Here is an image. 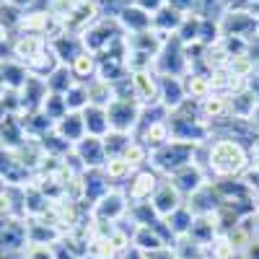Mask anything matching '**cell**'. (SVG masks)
Masks as SVG:
<instances>
[{
    "label": "cell",
    "instance_id": "obj_1",
    "mask_svg": "<svg viewBox=\"0 0 259 259\" xmlns=\"http://www.w3.org/2000/svg\"><path fill=\"white\" fill-rule=\"evenodd\" d=\"M207 168L215 177L221 179H231L236 174H244L249 168V150L236 143V140H210L207 143Z\"/></svg>",
    "mask_w": 259,
    "mask_h": 259
},
{
    "label": "cell",
    "instance_id": "obj_2",
    "mask_svg": "<svg viewBox=\"0 0 259 259\" xmlns=\"http://www.w3.org/2000/svg\"><path fill=\"white\" fill-rule=\"evenodd\" d=\"M143 114V106L135 99H114L106 106V119H109V130L112 133H127L138 124Z\"/></svg>",
    "mask_w": 259,
    "mask_h": 259
},
{
    "label": "cell",
    "instance_id": "obj_3",
    "mask_svg": "<svg viewBox=\"0 0 259 259\" xmlns=\"http://www.w3.org/2000/svg\"><path fill=\"white\" fill-rule=\"evenodd\" d=\"M47 83L36 78V75H29L26 83L18 89V106H21V114H34L41 109V104L47 99Z\"/></svg>",
    "mask_w": 259,
    "mask_h": 259
},
{
    "label": "cell",
    "instance_id": "obj_4",
    "mask_svg": "<svg viewBox=\"0 0 259 259\" xmlns=\"http://www.w3.org/2000/svg\"><path fill=\"white\" fill-rule=\"evenodd\" d=\"M133 78V91L140 106H150V104H158L161 101V80L153 70L148 73H130Z\"/></svg>",
    "mask_w": 259,
    "mask_h": 259
},
{
    "label": "cell",
    "instance_id": "obj_5",
    "mask_svg": "<svg viewBox=\"0 0 259 259\" xmlns=\"http://www.w3.org/2000/svg\"><path fill=\"white\" fill-rule=\"evenodd\" d=\"M168 182L179 189V194H194L197 189H202V187L207 184V182H205L202 166L194 163V161H189V163H184L182 168H177L174 174H171Z\"/></svg>",
    "mask_w": 259,
    "mask_h": 259
},
{
    "label": "cell",
    "instance_id": "obj_6",
    "mask_svg": "<svg viewBox=\"0 0 259 259\" xmlns=\"http://www.w3.org/2000/svg\"><path fill=\"white\" fill-rule=\"evenodd\" d=\"M124 212H127L124 194L117 192V189H112V192H106L104 197H99V202H94L91 218L94 221H109V223H114L117 218H122Z\"/></svg>",
    "mask_w": 259,
    "mask_h": 259
},
{
    "label": "cell",
    "instance_id": "obj_7",
    "mask_svg": "<svg viewBox=\"0 0 259 259\" xmlns=\"http://www.w3.org/2000/svg\"><path fill=\"white\" fill-rule=\"evenodd\" d=\"M73 153L78 156L83 168H99L106 163V153H104V140L101 138H91L85 135L80 143L73 145Z\"/></svg>",
    "mask_w": 259,
    "mask_h": 259
},
{
    "label": "cell",
    "instance_id": "obj_8",
    "mask_svg": "<svg viewBox=\"0 0 259 259\" xmlns=\"http://www.w3.org/2000/svg\"><path fill=\"white\" fill-rule=\"evenodd\" d=\"M150 205H153V210L158 212V218H168V215L174 212L179 205H184V200H182L179 189L171 184V182H158Z\"/></svg>",
    "mask_w": 259,
    "mask_h": 259
},
{
    "label": "cell",
    "instance_id": "obj_9",
    "mask_svg": "<svg viewBox=\"0 0 259 259\" xmlns=\"http://www.w3.org/2000/svg\"><path fill=\"white\" fill-rule=\"evenodd\" d=\"M47 45H50V50L55 52V57L60 60V65H70L80 52H85L83 39H80V36H75V34H68V31L57 34L55 39H50V41H47Z\"/></svg>",
    "mask_w": 259,
    "mask_h": 259
},
{
    "label": "cell",
    "instance_id": "obj_10",
    "mask_svg": "<svg viewBox=\"0 0 259 259\" xmlns=\"http://www.w3.org/2000/svg\"><path fill=\"white\" fill-rule=\"evenodd\" d=\"M47 47L45 36H34V34H16L11 36V57L18 62H29L34 55H39L41 50Z\"/></svg>",
    "mask_w": 259,
    "mask_h": 259
},
{
    "label": "cell",
    "instance_id": "obj_11",
    "mask_svg": "<svg viewBox=\"0 0 259 259\" xmlns=\"http://www.w3.org/2000/svg\"><path fill=\"white\" fill-rule=\"evenodd\" d=\"M29 70L18 60H0V91H18L26 83Z\"/></svg>",
    "mask_w": 259,
    "mask_h": 259
},
{
    "label": "cell",
    "instance_id": "obj_12",
    "mask_svg": "<svg viewBox=\"0 0 259 259\" xmlns=\"http://www.w3.org/2000/svg\"><path fill=\"white\" fill-rule=\"evenodd\" d=\"M117 21H119V26H122L124 34H140V31L153 29V16L145 13V11L138 8V6H133V3L122 11V16H119Z\"/></svg>",
    "mask_w": 259,
    "mask_h": 259
},
{
    "label": "cell",
    "instance_id": "obj_13",
    "mask_svg": "<svg viewBox=\"0 0 259 259\" xmlns=\"http://www.w3.org/2000/svg\"><path fill=\"white\" fill-rule=\"evenodd\" d=\"M55 133L62 138V140H68L70 145L80 143L85 138V122H83V112H68L57 124H55Z\"/></svg>",
    "mask_w": 259,
    "mask_h": 259
},
{
    "label": "cell",
    "instance_id": "obj_14",
    "mask_svg": "<svg viewBox=\"0 0 259 259\" xmlns=\"http://www.w3.org/2000/svg\"><path fill=\"white\" fill-rule=\"evenodd\" d=\"M161 80V104L166 109H177L182 101H187V94H184V83L182 78H174V75H158Z\"/></svg>",
    "mask_w": 259,
    "mask_h": 259
},
{
    "label": "cell",
    "instance_id": "obj_15",
    "mask_svg": "<svg viewBox=\"0 0 259 259\" xmlns=\"http://www.w3.org/2000/svg\"><path fill=\"white\" fill-rule=\"evenodd\" d=\"M57 68H60V60L55 57V52L50 50V45H47L45 50H41L39 55H34V57L26 62L29 75H36V78H41V80H47Z\"/></svg>",
    "mask_w": 259,
    "mask_h": 259
},
{
    "label": "cell",
    "instance_id": "obj_16",
    "mask_svg": "<svg viewBox=\"0 0 259 259\" xmlns=\"http://www.w3.org/2000/svg\"><path fill=\"white\" fill-rule=\"evenodd\" d=\"M83 122H85V135H91V138H106L112 133L109 119H106V109H101V106H91V104L85 106Z\"/></svg>",
    "mask_w": 259,
    "mask_h": 259
},
{
    "label": "cell",
    "instance_id": "obj_17",
    "mask_svg": "<svg viewBox=\"0 0 259 259\" xmlns=\"http://www.w3.org/2000/svg\"><path fill=\"white\" fill-rule=\"evenodd\" d=\"M184 21V13L174 11L171 6H163L158 13H153V31L163 34V36H174Z\"/></svg>",
    "mask_w": 259,
    "mask_h": 259
},
{
    "label": "cell",
    "instance_id": "obj_18",
    "mask_svg": "<svg viewBox=\"0 0 259 259\" xmlns=\"http://www.w3.org/2000/svg\"><path fill=\"white\" fill-rule=\"evenodd\" d=\"M184 94L192 101H202L205 96H210V73H200V70H189L184 78Z\"/></svg>",
    "mask_w": 259,
    "mask_h": 259
},
{
    "label": "cell",
    "instance_id": "obj_19",
    "mask_svg": "<svg viewBox=\"0 0 259 259\" xmlns=\"http://www.w3.org/2000/svg\"><path fill=\"white\" fill-rule=\"evenodd\" d=\"M197 106H200V117H202L207 124L228 117V96L210 94V96H205L202 101H197Z\"/></svg>",
    "mask_w": 259,
    "mask_h": 259
},
{
    "label": "cell",
    "instance_id": "obj_20",
    "mask_svg": "<svg viewBox=\"0 0 259 259\" xmlns=\"http://www.w3.org/2000/svg\"><path fill=\"white\" fill-rule=\"evenodd\" d=\"M96 70H99V57L94 52H80L73 62H70V73L78 83H89L96 78Z\"/></svg>",
    "mask_w": 259,
    "mask_h": 259
},
{
    "label": "cell",
    "instance_id": "obj_21",
    "mask_svg": "<svg viewBox=\"0 0 259 259\" xmlns=\"http://www.w3.org/2000/svg\"><path fill=\"white\" fill-rule=\"evenodd\" d=\"M156 187H158V177L153 171H138L133 182H130V197L135 202H143L145 197H150L156 192Z\"/></svg>",
    "mask_w": 259,
    "mask_h": 259
},
{
    "label": "cell",
    "instance_id": "obj_22",
    "mask_svg": "<svg viewBox=\"0 0 259 259\" xmlns=\"http://www.w3.org/2000/svg\"><path fill=\"white\" fill-rule=\"evenodd\" d=\"M47 83V91L50 94H57V96H65L73 85L78 83L75 78H73V73H70V65H60V68L45 80Z\"/></svg>",
    "mask_w": 259,
    "mask_h": 259
},
{
    "label": "cell",
    "instance_id": "obj_23",
    "mask_svg": "<svg viewBox=\"0 0 259 259\" xmlns=\"http://www.w3.org/2000/svg\"><path fill=\"white\" fill-rule=\"evenodd\" d=\"M85 89H89V104L91 106H101V109H106V106L114 101V89L109 83L99 80V78L89 80V83H85Z\"/></svg>",
    "mask_w": 259,
    "mask_h": 259
},
{
    "label": "cell",
    "instance_id": "obj_24",
    "mask_svg": "<svg viewBox=\"0 0 259 259\" xmlns=\"http://www.w3.org/2000/svg\"><path fill=\"white\" fill-rule=\"evenodd\" d=\"M24 13H26V11H21V8H16V6H8V3L0 6V29H3L6 36H16Z\"/></svg>",
    "mask_w": 259,
    "mask_h": 259
},
{
    "label": "cell",
    "instance_id": "obj_25",
    "mask_svg": "<svg viewBox=\"0 0 259 259\" xmlns=\"http://www.w3.org/2000/svg\"><path fill=\"white\" fill-rule=\"evenodd\" d=\"M41 114H45L47 119H52L55 124L68 114V104H65V96H57V94H47L45 104H41Z\"/></svg>",
    "mask_w": 259,
    "mask_h": 259
},
{
    "label": "cell",
    "instance_id": "obj_26",
    "mask_svg": "<svg viewBox=\"0 0 259 259\" xmlns=\"http://www.w3.org/2000/svg\"><path fill=\"white\" fill-rule=\"evenodd\" d=\"M168 122H153L145 133H143V145L145 148H161L168 143Z\"/></svg>",
    "mask_w": 259,
    "mask_h": 259
},
{
    "label": "cell",
    "instance_id": "obj_27",
    "mask_svg": "<svg viewBox=\"0 0 259 259\" xmlns=\"http://www.w3.org/2000/svg\"><path fill=\"white\" fill-rule=\"evenodd\" d=\"M207 254H210V259H236L239 251L233 249V244H231V239L226 233H218L212 239V244L207 246Z\"/></svg>",
    "mask_w": 259,
    "mask_h": 259
},
{
    "label": "cell",
    "instance_id": "obj_28",
    "mask_svg": "<svg viewBox=\"0 0 259 259\" xmlns=\"http://www.w3.org/2000/svg\"><path fill=\"white\" fill-rule=\"evenodd\" d=\"M65 104H68V112H83L89 106V89H85V83H75L65 94Z\"/></svg>",
    "mask_w": 259,
    "mask_h": 259
},
{
    "label": "cell",
    "instance_id": "obj_29",
    "mask_svg": "<svg viewBox=\"0 0 259 259\" xmlns=\"http://www.w3.org/2000/svg\"><path fill=\"white\" fill-rule=\"evenodd\" d=\"M130 174H133V166H130L122 156L106 158V163H104V177H106V179L119 182V179H124V177H130Z\"/></svg>",
    "mask_w": 259,
    "mask_h": 259
},
{
    "label": "cell",
    "instance_id": "obj_30",
    "mask_svg": "<svg viewBox=\"0 0 259 259\" xmlns=\"http://www.w3.org/2000/svg\"><path fill=\"white\" fill-rule=\"evenodd\" d=\"M122 158L133 166V168H138V166H143L145 161H148V148L143 145V143H130L127 148H124V153H122Z\"/></svg>",
    "mask_w": 259,
    "mask_h": 259
},
{
    "label": "cell",
    "instance_id": "obj_31",
    "mask_svg": "<svg viewBox=\"0 0 259 259\" xmlns=\"http://www.w3.org/2000/svg\"><path fill=\"white\" fill-rule=\"evenodd\" d=\"M24 259H57V249L47 244H26Z\"/></svg>",
    "mask_w": 259,
    "mask_h": 259
},
{
    "label": "cell",
    "instance_id": "obj_32",
    "mask_svg": "<svg viewBox=\"0 0 259 259\" xmlns=\"http://www.w3.org/2000/svg\"><path fill=\"white\" fill-rule=\"evenodd\" d=\"M166 6H171L174 11L189 16V13H197V0H166Z\"/></svg>",
    "mask_w": 259,
    "mask_h": 259
},
{
    "label": "cell",
    "instance_id": "obj_33",
    "mask_svg": "<svg viewBox=\"0 0 259 259\" xmlns=\"http://www.w3.org/2000/svg\"><path fill=\"white\" fill-rule=\"evenodd\" d=\"M130 3H133V6H138V8H143L145 13H150V16H153V13H158V11L166 6V0H130Z\"/></svg>",
    "mask_w": 259,
    "mask_h": 259
},
{
    "label": "cell",
    "instance_id": "obj_34",
    "mask_svg": "<svg viewBox=\"0 0 259 259\" xmlns=\"http://www.w3.org/2000/svg\"><path fill=\"white\" fill-rule=\"evenodd\" d=\"M109 241H112L114 251H124V249H130V236H127V233H122V231H112Z\"/></svg>",
    "mask_w": 259,
    "mask_h": 259
},
{
    "label": "cell",
    "instance_id": "obj_35",
    "mask_svg": "<svg viewBox=\"0 0 259 259\" xmlns=\"http://www.w3.org/2000/svg\"><path fill=\"white\" fill-rule=\"evenodd\" d=\"M145 259H177V254H174V249L163 246V249H156V251H148Z\"/></svg>",
    "mask_w": 259,
    "mask_h": 259
},
{
    "label": "cell",
    "instance_id": "obj_36",
    "mask_svg": "<svg viewBox=\"0 0 259 259\" xmlns=\"http://www.w3.org/2000/svg\"><path fill=\"white\" fill-rule=\"evenodd\" d=\"M246 89L254 94V99H256V104H259V70H256L254 75L246 78Z\"/></svg>",
    "mask_w": 259,
    "mask_h": 259
},
{
    "label": "cell",
    "instance_id": "obj_37",
    "mask_svg": "<svg viewBox=\"0 0 259 259\" xmlns=\"http://www.w3.org/2000/svg\"><path fill=\"white\" fill-rule=\"evenodd\" d=\"M8 6H16V8H21V11H29L31 8V0H6Z\"/></svg>",
    "mask_w": 259,
    "mask_h": 259
},
{
    "label": "cell",
    "instance_id": "obj_38",
    "mask_svg": "<svg viewBox=\"0 0 259 259\" xmlns=\"http://www.w3.org/2000/svg\"><path fill=\"white\" fill-rule=\"evenodd\" d=\"M249 158H254V166H259V138L251 143V153H249Z\"/></svg>",
    "mask_w": 259,
    "mask_h": 259
},
{
    "label": "cell",
    "instance_id": "obj_39",
    "mask_svg": "<svg viewBox=\"0 0 259 259\" xmlns=\"http://www.w3.org/2000/svg\"><path fill=\"white\" fill-rule=\"evenodd\" d=\"M6 192H8V184H6L3 179H0V200H3V197H6Z\"/></svg>",
    "mask_w": 259,
    "mask_h": 259
},
{
    "label": "cell",
    "instance_id": "obj_40",
    "mask_svg": "<svg viewBox=\"0 0 259 259\" xmlns=\"http://www.w3.org/2000/svg\"><path fill=\"white\" fill-rule=\"evenodd\" d=\"M254 218H256V223H259V210H254Z\"/></svg>",
    "mask_w": 259,
    "mask_h": 259
},
{
    "label": "cell",
    "instance_id": "obj_41",
    "mask_svg": "<svg viewBox=\"0 0 259 259\" xmlns=\"http://www.w3.org/2000/svg\"><path fill=\"white\" fill-rule=\"evenodd\" d=\"M3 36H6V34H3V29H0V39H3Z\"/></svg>",
    "mask_w": 259,
    "mask_h": 259
},
{
    "label": "cell",
    "instance_id": "obj_42",
    "mask_svg": "<svg viewBox=\"0 0 259 259\" xmlns=\"http://www.w3.org/2000/svg\"><path fill=\"white\" fill-rule=\"evenodd\" d=\"M3 3H6V0H0V6H3Z\"/></svg>",
    "mask_w": 259,
    "mask_h": 259
}]
</instances>
